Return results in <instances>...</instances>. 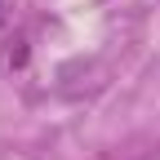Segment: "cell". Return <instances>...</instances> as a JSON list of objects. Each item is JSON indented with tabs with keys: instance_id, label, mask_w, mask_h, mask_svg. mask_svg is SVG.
Here are the masks:
<instances>
[]
</instances>
